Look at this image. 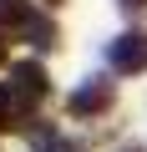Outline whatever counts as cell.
<instances>
[{"mask_svg": "<svg viewBox=\"0 0 147 152\" xmlns=\"http://www.w3.org/2000/svg\"><path fill=\"white\" fill-rule=\"evenodd\" d=\"M112 102H117V86L107 76H86V81L66 96V112L71 117H102V112H112Z\"/></svg>", "mask_w": 147, "mask_h": 152, "instance_id": "obj_1", "label": "cell"}, {"mask_svg": "<svg viewBox=\"0 0 147 152\" xmlns=\"http://www.w3.org/2000/svg\"><path fill=\"white\" fill-rule=\"evenodd\" d=\"M10 91H15L26 107H36V102L51 91V81H46L41 61H15V66H10Z\"/></svg>", "mask_w": 147, "mask_h": 152, "instance_id": "obj_2", "label": "cell"}, {"mask_svg": "<svg viewBox=\"0 0 147 152\" xmlns=\"http://www.w3.org/2000/svg\"><path fill=\"white\" fill-rule=\"evenodd\" d=\"M107 56H112L117 71H142V66H147V31H127V36H117Z\"/></svg>", "mask_w": 147, "mask_h": 152, "instance_id": "obj_3", "label": "cell"}, {"mask_svg": "<svg viewBox=\"0 0 147 152\" xmlns=\"http://www.w3.org/2000/svg\"><path fill=\"white\" fill-rule=\"evenodd\" d=\"M15 36H20V41H31L36 51H56V41H61L56 20H51V15H41V10H31V15L15 26Z\"/></svg>", "mask_w": 147, "mask_h": 152, "instance_id": "obj_4", "label": "cell"}, {"mask_svg": "<svg viewBox=\"0 0 147 152\" xmlns=\"http://www.w3.org/2000/svg\"><path fill=\"white\" fill-rule=\"evenodd\" d=\"M31 122V107L10 91V86H0V132H15V127H26Z\"/></svg>", "mask_w": 147, "mask_h": 152, "instance_id": "obj_5", "label": "cell"}, {"mask_svg": "<svg viewBox=\"0 0 147 152\" xmlns=\"http://www.w3.org/2000/svg\"><path fill=\"white\" fill-rule=\"evenodd\" d=\"M31 142H36V152H81L76 142H66L61 132H46V127H41V132H31Z\"/></svg>", "mask_w": 147, "mask_h": 152, "instance_id": "obj_6", "label": "cell"}, {"mask_svg": "<svg viewBox=\"0 0 147 152\" xmlns=\"http://www.w3.org/2000/svg\"><path fill=\"white\" fill-rule=\"evenodd\" d=\"M26 15H31V10H26V5H20V0H0V20H5V26H10V31H15V26H20V20H26Z\"/></svg>", "mask_w": 147, "mask_h": 152, "instance_id": "obj_7", "label": "cell"}, {"mask_svg": "<svg viewBox=\"0 0 147 152\" xmlns=\"http://www.w3.org/2000/svg\"><path fill=\"white\" fill-rule=\"evenodd\" d=\"M117 5H122L127 15H147V0H117Z\"/></svg>", "mask_w": 147, "mask_h": 152, "instance_id": "obj_8", "label": "cell"}, {"mask_svg": "<svg viewBox=\"0 0 147 152\" xmlns=\"http://www.w3.org/2000/svg\"><path fill=\"white\" fill-rule=\"evenodd\" d=\"M5 56H10V41H5V36H0V66H5Z\"/></svg>", "mask_w": 147, "mask_h": 152, "instance_id": "obj_9", "label": "cell"}, {"mask_svg": "<svg viewBox=\"0 0 147 152\" xmlns=\"http://www.w3.org/2000/svg\"><path fill=\"white\" fill-rule=\"evenodd\" d=\"M122 152H147V147H137V142H132V147H122Z\"/></svg>", "mask_w": 147, "mask_h": 152, "instance_id": "obj_10", "label": "cell"}, {"mask_svg": "<svg viewBox=\"0 0 147 152\" xmlns=\"http://www.w3.org/2000/svg\"><path fill=\"white\" fill-rule=\"evenodd\" d=\"M46 5H61V0H46Z\"/></svg>", "mask_w": 147, "mask_h": 152, "instance_id": "obj_11", "label": "cell"}]
</instances>
